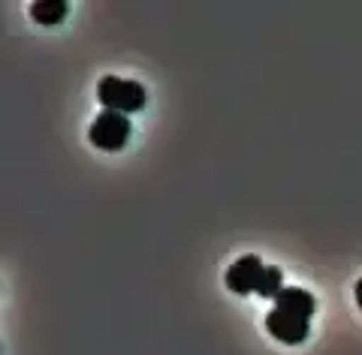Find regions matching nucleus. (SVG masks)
<instances>
[{"label": "nucleus", "mask_w": 362, "mask_h": 355, "mask_svg": "<svg viewBox=\"0 0 362 355\" xmlns=\"http://www.w3.org/2000/svg\"><path fill=\"white\" fill-rule=\"evenodd\" d=\"M266 331H269V335L275 337V340L287 343V347H296V343L308 340L311 325H308V319H302V316L272 311V313L266 316Z\"/></svg>", "instance_id": "4"}, {"label": "nucleus", "mask_w": 362, "mask_h": 355, "mask_svg": "<svg viewBox=\"0 0 362 355\" xmlns=\"http://www.w3.org/2000/svg\"><path fill=\"white\" fill-rule=\"evenodd\" d=\"M97 100L106 112H121V114H130L145 109L148 102V94L139 82H127V78H115V76H103L97 82Z\"/></svg>", "instance_id": "1"}, {"label": "nucleus", "mask_w": 362, "mask_h": 355, "mask_svg": "<svg viewBox=\"0 0 362 355\" xmlns=\"http://www.w3.org/2000/svg\"><path fill=\"white\" fill-rule=\"evenodd\" d=\"M263 271H266L263 259L251 253V256H242V259L233 262L230 271H226V277H223V283H226V289L230 292L247 295V292H257V283H259V277H263Z\"/></svg>", "instance_id": "3"}, {"label": "nucleus", "mask_w": 362, "mask_h": 355, "mask_svg": "<svg viewBox=\"0 0 362 355\" xmlns=\"http://www.w3.org/2000/svg\"><path fill=\"white\" fill-rule=\"evenodd\" d=\"M356 304H359V311H362V277L356 280Z\"/></svg>", "instance_id": "8"}, {"label": "nucleus", "mask_w": 362, "mask_h": 355, "mask_svg": "<svg viewBox=\"0 0 362 355\" xmlns=\"http://www.w3.org/2000/svg\"><path fill=\"white\" fill-rule=\"evenodd\" d=\"M88 139L100 151H121L130 142V118L121 112H100L88 130Z\"/></svg>", "instance_id": "2"}, {"label": "nucleus", "mask_w": 362, "mask_h": 355, "mask_svg": "<svg viewBox=\"0 0 362 355\" xmlns=\"http://www.w3.org/2000/svg\"><path fill=\"white\" fill-rule=\"evenodd\" d=\"M275 311L308 319V316L317 311V301H314L311 292L299 289V286H284V289L278 292V299H275Z\"/></svg>", "instance_id": "5"}, {"label": "nucleus", "mask_w": 362, "mask_h": 355, "mask_svg": "<svg viewBox=\"0 0 362 355\" xmlns=\"http://www.w3.org/2000/svg\"><path fill=\"white\" fill-rule=\"evenodd\" d=\"M281 289H284V274H281L278 265H266L263 277L257 283V295H263V299H278Z\"/></svg>", "instance_id": "7"}, {"label": "nucleus", "mask_w": 362, "mask_h": 355, "mask_svg": "<svg viewBox=\"0 0 362 355\" xmlns=\"http://www.w3.org/2000/svg\"><path fill=\"white\" fill-rule=\"evenodd\" d=\"M70 13V6L64 4V0H37V4H30V16L37 25H45V28H54L61 25Z\"/></svg>", "instance_id": "6"}]
</instances>
